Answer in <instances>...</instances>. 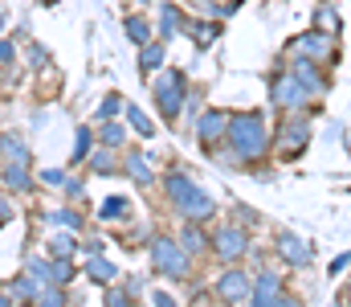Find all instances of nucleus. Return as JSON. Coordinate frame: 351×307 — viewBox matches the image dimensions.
<instances>
[{
  "label": "nucleus",
  "instance_id": "obj_2",
  "mask_svg": "<svg viewBox=\"0 0 351 307\" xmlns=\"http://www.w3.org/2000/svg\"><path fill=\"white\" fill-rule=\"evenodd\" d=\"M0 25H4V16H0Z\"/></svg>",
  "mask_w": 351,
  "mask_h": 307
},
{
  "label": "nucleus",
  "instance_id": "obj_1",
  "mask_svg": "<svg viewBox=\"0 0 351 307\" xmlns=\"http://www.w3.org/2000/svg\"><path fill=\"white\" fill-rule=\"evenodd\" d=\"M127 33H131L135 41H143V37H147V25H143V16H131V21H127Z\"/></svg>",
  "mask_w": 351,
  "mask_h": 307
}]
</instances>
